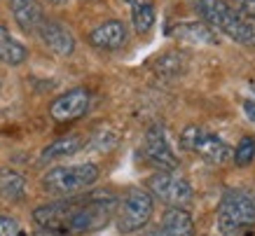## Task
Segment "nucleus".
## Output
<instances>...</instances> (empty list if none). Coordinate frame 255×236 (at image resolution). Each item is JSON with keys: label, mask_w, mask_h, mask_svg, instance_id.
<instances>
[{"label": "nucleus", "mask_w": 255, "mask_h": 236, "mask_svg": "<svg viewBox=\"0 0 255 236\" xmlns=\"http://www.w3.org/2000/svg\"><path fill=\"white\" fill-rule=\"evenodd\" d=\"M143 236H164V232H162L159 227H155V229H147V232H145Z\"/></svg>", "instance_id": "obj_25"}, {"label": "nucleus", "mask_w": 255, "mask_h": 236, "mask_svg": "<svg viewBox=\"0 0 255 236\" xmlns=\"http://www.w3.org/2000/svg\"><path fill=\"white\" fill-rule=\"evenodd\" d=\"M89 92L78 87V89H70V92L61 94L59 99L52 101V106H49V115H52V119L56 122H73V119H78L82 115L87 113V108H89Z\"/></svg>", "instance_id": "obj_9"}, {"label": "nucleus", "mask_w": 255, "mask_h": 236, "mask_svg": "<svg viewBox=\"0 0 255 236\" xmlns=\"http://www.w3.org/2000/svg\"><path fill=\"white\" fill-rule=\"evenodd\" d=\"M253 89H255V82H253Z\"/></svg>", "instance_id": "obj_28"}, {"label": "nucleus", "mask_w": 255, "mask_h": 236, "mask_svg": "<svg viewBox=\"0 0 255 236\" xmlns=\"http://www.w3.org/2000/svg\"><path fill=\"white\" fill-rule=\"evenodd\" d=\"M28 59V47L9 33L7 26L0 23V61L7 66H21Z\"/></svg>", "instance_id": "obj_15"}, {"label": "nucleus", "mask_w": 255, "mask_h": 236, "mask_svg": "<svg viewBox=\"0 0 255 236\" xmlns=\"http://www.w3.org/2000/svg\"><path fill=\"white\" fill-rule=\"evenodd\" d=\"M42 2H47V5H54V7H61V5H66L68 0H42Z\"/></svg>", "instance_id": "obj_26"}, {"label": "nucleus", "mask_w": 255, "mask_h": 236, "mask_svg": "<svg viewBox=\"0 0 255 236\" xmlns=\"http://www.w3.org/2000/svg\"><path fill=\"white\" fill-rule=\"evenodd\" d=\"M127 40H129V31L120 19H108L89 33V45L101 52H117L127 45Z\"/></svg>", "instance_id": "obj_10"}, {"label": "nucleus", "mask_w": 255, "mask_h": 236, "mask_svg": "<svg viewBox=\"0 0 255 236\" xmlns=\"http://www.w3.org/2000/svg\"><path fill=\"white\" fill-rule=\"evenodd\" d=\"M244 110H246V117L255 124V101H244Z\"/></svg>", "instance_id": "obj_23"}, {"label": "nucleus", "mask_w": 255, "mask_h": 236, "mask_svg": "<svg viewBox=\"0 0 255 236\" xmlns=\"http://www.w3.org/2000/svg\"><path fill=\"white\" fill-rule=\"evenodd\" d=\"M113 145H115V136H113L110 131H99V133L94 136V140L89 143V147H92V150H101V152H108Z\"/></svg>", "instance_id": "obj_21"}, {"label": "nucleus", "mask_w": 255, "mask_h": 236, "mask_svg": "<svg viewBox=\"0 0 255 236\" xmlns=\"http://www.w3.org/2000/svg\"><path fill=\"white\" fill-rule=\"evenodd\" d=\"M155 213V199L143 187H129L117 201V229L120 234H133L145 227Z\"/></svg>", "instance_id": "obj_5"}, {"label": "nucleus", "mask_w": 255, "mask_h": 236, "mask_svg": "<svg viewBox=\"0 0 255 236\" xmlns=\"http://www.w3.org/2000/svg\"><path fill=\"white\" fill-rule=\"evenodd\" d=\"M180 147L192 154H199L209 164H225L232 159V147L220 136L201 129V126H187L180 133Z\"/></svg>", "instance_id": "obj_7"}, {"label": "nucleus", "mask_w": 255, "mask_h": 236, "mask_svg": "<svg viewBox=\"0 0 255 236\" xmlns=\"http://www.w3.org/2000/svg\"><path fill=\"white\" fill-rule=\"evenodd\" d=\"M38 35L45 42L47 49L52 54H56V56H70V54L75 52V38H73V33L61 21L45 19V23L40 26Z\"/></svg>", "instance_id": "obj_11"}, {"label": "nucleus", "mask_w": 255, "mask_h": 236, "mask_svg": "<svg viewBox=\"0 0 255 236\" xmlns=\"http://www.w3.org/2000/svg\"><path fill=\"white\" fill-rule=\"evenodd\" d=\"M9 12L14 16L16 26L28 35H35L45 23V12L40 0H9Z\"/></svg>", "instance_id": "obj_12"}, {"label": "nucleus", "mask_w": 255, "mask_h": 236, "mask_svg": "<svg viewBox=\"0 0 255 236\" xmlns=\"http://www.w3.org/2000/svg\"><path fill=\"white\" fill-rule=\"evenodd\" d=\"M33 236H66V234H61V232H54V229H42V227H38L35 232H33Z\"/></svg>", "instance_id": "obj_24"}, {"label": "nucleus", "mask_w": 255, "mask_h": 236, "mask_svg": "<svg viewBox=\"0 0 255 236\" xmlns=\"http://www.w3.org/2000/svg\"><path fill=\"white\" fill-rule=\"evenodd\" d=\"M159 229L164 236H194V220L185 208H166Z\"/></svg>", "instance_id": "obj_13"}, {"label": "nucleus", "mask_w": 255, "mask_h": 236, "mask_svg": "<svg viewBox=\"0 0 255 236\" xmlns=\"http://www.w3.org/2000/svg\"><path fill=\"white\" fill-rule=\"evenodd\" d=\"M234 2H237V9H239L241 14L255 19V0H234Z\"/></svg>", "instance_id": "obj_22"}, {"label": "nucleus", "mask_w": 255, "mask_h": 236, "mask_svg": "<svg viewBox=\"0 0 255 236\" xmlns=\"http://www.w3.org/2000/svg\"><path fill=\"white\" fill-rule=\"evenodd\" d=\"M82 145H85V140L80 136H66V138H59V140H54V143H49L42 150V154H40V161L42 164H47V161H54V159H63V157H70V154H75L82 150Z\"/></svg>", "instance_id": "obj_16"}, {"label": "nucleus", "mask_w": 255, "mask_h": 236, "mask_svg": "<svg viewBox=\"0 0 255 236\" xmlns=\"http://www.w3.org/2000/svg\"><path fill=\"white\" fill-rule=\"evenodd\" d=\"M0 236H26L19 220L9 218V215H0Z\"/></svg>", "instance_id": "obj_20"}, {"label": "nucleus", "mask_w": 255, "mask_h": 236, "mask_svg": "<svg viewBox=\"0 0 255 236\" xmlns=\"http://www.w3.org/2000/svg\"><path fill=\"white\" fill-rule=\"evenodd\" d=\"M232 159L237 166H248V164H253L255 159V138L251 136H244L237 143V147L232 150Z\"/></svg>", "instance_id": "obj_19"}, {"label": "nucleus", "mask_w": 255, "mask_h": 236, "mask_svg": "<svg viewBox=\"0 0 255 236\" xmlns=\"http://www.w3.org/2000/svg\"><path fill=\"white\" fill-rule=\"evenodd\" d=\"M0 197L9 199V201H19L26 197V178L16 171L2 168L0 171Z\"/></svg>", "instance_id": "obj_17"}, {"label": "nucleus", "mask_w": 255, "mask_h": 236, "mask_svg": "<svg viewBox=\"0 0 255 236\" xmlns=\"http://www.w3.org/2000/svg\"><path fill=\"white\" fill-rule=\"evenodd\" d=\"M171 35H176L180 40H187V42H197V45H216L218 35L216 31L211 28L209 23L201 21H190V23H178L171 28Z\"/></svg>", "instance_id": "obj_14"}, {"label": "nucleus", "mask_w": 255, "mask_h": 236, "mask_svg": "<svg viewBox=\"0 0 255 236\" xmlns=\"http://www.w3.org/2000/svg\"><path fill=\"white\" fill-rule=\"evenodd\" d=\"M192 7L206 19L213 31L225 33L230 40L246 47H255V19L241 14L237 7H230L225 0H190Z\"/></svg>", "instance_id": "obj_2"}, {"label": "nucleus", "mask_w": 255, "mask_h": 236, "mask_svg": "<svg viewBox=\"0 0 255 236\" xmlns=\"http://www.w3.org/2000/svg\"><path fill=\"white\" fill-rule=\"evenodd\" d=\"M155 7L145 2V0H136L131 5V23H133V31L138 33V35H145L152 26H155Z\"/></svg>", "instance_id": "obj_18"}, {"label": "nucleus", "mask_w": 255, "mask_h": 236, "mask_svg": "<svg viewBox=\"0 0 255 236\" xmlns=\"http://www.w3.org/2000/svg\"><path fill=\"white\" fill-rule=\"evenodd\" d=\"M0 87H2V75H0Z\"/></svg>", "instance_id": "obj_27"}, {"label": "nucleus", "mask_w": 255, "mask_h": 236, "mask_svg": "<svg viewBox=\"0 0 255 236\" xmlns=\"http://www.w3.org/2000/svg\"><path fill=\"white\" fill-rule=\"evenodd\" d=\"M147 192L169 208H185L192 201V185L178 171H157L147 178Z\"/></svg>", "instance_id": "obj_6"}, {"label": "nucleus", "mask_w": 255, "mask_h": 236, "mask_svg": "<svg viewBox=\"0 0 255 236\" xmlns=\"http://www.w3.org/2000/svg\"><path fill=\"white\" fill-rule=\"evenodd\" d=\"M143 152H145L147 161L155 164L159 171H176L178 168V157L171 150V143H169V138H166L164 126H159V124H152L147 129Z\"/></svg>", "instance_id": "obj_8"}, {"label": "nucleus", "mask_w": 255, "mask_h": 236, "mask_svg": "<svg viewBox=\"0 0 255 236\" xmlns=\"http://www.w3.org/2000/svg\"><path fill=\"white\" fill-rule=\"evenodd\" d=\"M255 225V190L232 187L227 190L218 206V227L227 236H234Z\"/></svg>", "instance_id": "obj_3"}, {"label": "nucleus", "mask_w": 255, "mask_h": 236, "mask_svg": "<svg viewBox=\"0 0 255 236\" xmlns=\"http://www.w3.org/2000/svg\"><path fill=\"white\" fill-rule=\"evenodd\" d=\"M117 208V197L110 192H89L85 197H63L42 204L33 211V220L42 229L61 234H87L106 227Z\"/></svg>", "instance_id": "obj_1"}, {"label": "nucleus", "mask_w": 255, "mask_h": 236, "mask_svg": "<svg viewBox=\"0 0 255 236\" xmlns=\"http://www.w3.org/2000/svg\"><path fill=\"white\" fill-rule=\"evenodd\" d=\"M96 180H99V166L92 161L73 166H54L42 175V190L63 199L92 187Z\"/></svg>", "instance_id": "obj_4"}]
</instances>
